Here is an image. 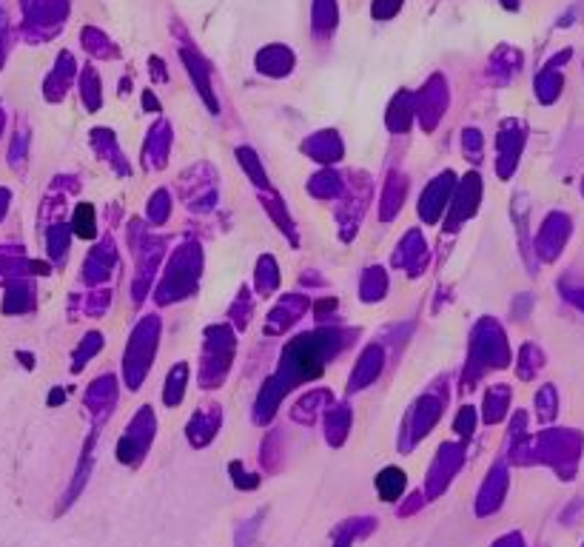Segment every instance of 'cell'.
Wrapping results in <instances>:
<instances>
[{
    "mask_svg": "<svg viewBox=\"0 0 584 547\" xmlns=\"http://www.w3.org/2000/svg\"><path fill=\"white\" fill-rule=\"evenodd\" d=\"M402 487H405V476L399 474V470H385V474L379 476V493L385 499H397Z\"/></svg>",
    "mask_w": 584,
    "mask_h": 547,
    "instance_id": "cell-1",
    "label": "cell"
}]
</instances>
